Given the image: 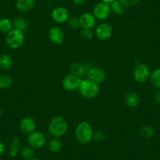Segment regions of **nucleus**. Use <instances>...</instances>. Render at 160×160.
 I'll use <instances>...</instances> for the list:
<instances>
[{
	"instance_id": "nucleus-1",
	"label": "nucleus",
	"mask_w": 160,
	"mask_h": 160,
	"mask_svg": "<svg viewBox=\"0 0 160 160\" xmlns=\"http://www.w3.org/2000/svg\"><path fill=\"white\" fill-rule=\"evenodd\" d=\"M93 133L94 131L91 124L87 121H82L77 124L75 130V136L78 143L87 144L93 141Z\"/></svg>"
},
{
	"instance_id": "nucleus-2",
	"label": "nucleus",
	"mask_w": 160,
	"mask_h": 160,
	"mask_svg": "<svg viewBox=\"0 0 160 160\" xmlns=\"http://www.w3.org/2000/svg\"><path fill=\"white\" fill-rule=\"evenodd\" d=\"M48 130L53 138H61L66 134L68 130V121L61 115L53 117L49 123Z\"/></svg>"
},
{
	"instance_id": "nucleus-3",
	"label": "nucleus",
	"mask_w": 160,
	"mask_h": 160,
	"mask_svg": "<svg viewBox=\"0 0 160 160\" xmlns=\"http://www.w3.org/2000/svg\"><path fill=\"white\" fill-rule=\"evenodd\" d=\"M78 92L86 99H93L100 93V85L92 82L90 79H82L78 88Z\"/></svg>"
},
{
	"instance_id": "nucleus-4",
	"label": "nucleus",
	"mask_w": 160,
	"mask_h": 160,
	"mask_svg": "<svg viewBox=\"0 0 160 160\" xmlns=\"http://www.w3.org/2000/svg\"><path fill=\"white\" fill-rule=\"evenodd\" d=\"M25 40L24 33L18 29H12L6 36V42L10 49L17 50L23 46Z\"/></svg>"
},
{
	"instance_id": "nucleus-5",
	"label": "nucleus",
	"mask_w": 160,
	"mask_h": 160,
	"mask_svg": "<svg viewBox=\"0 0 160 160\" xmlns=\"http://www.w3.org/2000/svg\"><path fill=\"white\" fill-rule=\"evenodd\" d=\"M27 142L30 147L34 149H40L47 144V138L42 132L35 130L28 134Z\"/></svg>"
},
{
	"instance_id": "nucleus-6",
	"label": "nucleus",
	"mask_w": 160,
	"mask_h": 160,
	"mask_svg": "<svg viewBox=\"0 0 160 160\" xmlns=\"http://www.w3.org/2000/svg\"><path fill=\"white\" fill-rule=\"evenodd\" d=\"M151 71L148 66L144 63H140L133 69V79L138 83H144L150 78Z\"/></svg>"
},
{
	"instance_id": "nucleus-7",
	"label": "nucleus",
	"mask_w": 160,
	"mask_h": 160,
	"mask_svg": "<svg viewBox=\"0 0 160 160\" xmlns=\"http://www.w3.org/2000/svg\"><path fill=\"white\" fill-rule=\"evenodd\" d=\"M87 77L92 82L95 83L100 84L103 83L107 78V74L105 71L98 66H91L87 72Z\"/></svg>"
},
{
	"instance_id": "nucleus-8",
	"label": "nucleus",
	"mask_w": 160,
	"mask_h": 160,
	"mask_svg": "<svg viewBox=\"0 0 160 160\" xmlns=\"http://www.w3.org/2000/svg\"><path fill=\"white\" fill-rule=\"evenodd\" d=\"M112 13L110 4L104 2H100L94 6L93 10V14L97 20L104 21L110 16Z\"/></svg>"
},
{
	"instance_id": "nucleus-9",
	"label": "nucleus",
	"mask_w": 160,
	"mask_h": 160,
	"mask_svg": "<svg viewBox=\"0 0 160 160\" xmlns=\"http://www.w3.org/2000/svg\"><path fill=\"white\" fill-rule=\"evenodd\" d=\"M94 35L98 39L108 40L113 35V27L109 23L103 22L97 26L94 31Z\"/></svg>"
},
{
	"instance_id": "nucleus-10",
	"label": "nucleus",
	"mask_w": 160,
	"mask_h": 160,
	"mask_svg": "<svg viewBox=\"0 0 160 160\" xmlns=\"http://www.w3.org/2000/svg\"><path fill=\"white\" fill-rule=\"evenodd\" d=\"M81 82L82 78L70 73L62 79V87L67 91H74L78 90Z\"/></svg>"
},
{
	"instance_id": "nucleus-11",
	"label": "nucleus",
	"mask_w": 160,
	"mask_h": 160,
	"mask_svg": "<svg viewBox=\"0 0 160 160\" xmlns=\"http://www.w3.org/2000/svg\"><path fill=\"white\" fill-rule=\"evenodd\" d=\"M70 18L69 11L64 7H58L53 9L51 12V18L57 24H64L68 21Z\"/></svg>"
},
{
	"instance_id": "nucleus-12",
	"label": "nucleus",
	"mask_w": 160,
	"mask_h": 160,
	"mask_svg": "<svg viewBox=\"0 0 160 160\" xmlns=\"http://www.w3.org/2000/svg\"><path fill=\"white\" fill-rule=\"evenodd\" d=\"M48 38L50 41L56 45H61L64 42V32L59 26H53L48 32Z\"/></svg>"
},
{
	"instance_id": "nucleus-13",
	"label": "nucleus",
	"mask_w": 160,
	"mask_h": 160,
	"mask_svg": "<svg viewBox=\"0 0 160 160\" xmlns=\"http://www.w3.org/2000/svg\"><path fill=\"white\" fill-rule=\"evenodd\" d=\"M91 66L89 64L81 62H75L71 64L70 66V72L72 75H75L77 77L82 78L87 75L89 69Z\"/></svg>"
},
{
	"instance_id": "nucleus-14",
	"label": "nucleus",
	"mask_w": 160,
	"mask_h": 160,
	"mask_svg": "<svg viewBox=\"0 0 160 160\" xmlns=\"http://www.w3.org/2000/svg\"><path fill=\"white\" fill-rule=\"evenodd\" d=\"M37 123L36 121L33 118L31 117H24L20 121L19 128L21 131L24 133H32L36 130Z\"/></svg>"
},
{
	"instance_id": "nucleus-15",
	"label": "nucleus",
	"mask_w": 160,
	"mask_h": 160,
	"mask_svg": "<svg viewBox=\"0 0 160 160\" xmlns=\"http://www.w3.org/2000/svg\"><path fill=\"white\" fill-rule=\"evenodd\" d=\"M80 22V27L82 28H91L96 26L97 19L93 14V13L85 12L82 13L78 18Z\"/></svg>"
},
{
	"instance_id": "nucleus-16",
	"label": "nucleus",
	"mask_w": 160,
	"mask_h": 160,
	"mask_svg": "<svg viewBox=\"0 0 160 160\" xmlns=\"http://www.w3.org/2000/svg\"><path fill=\"white\" fill-rule=\"evenodd\" d=\"M35 5V0H17L16 8L18 11L27 13L31 11Z\"/></svg>"
},
{
	"instance_id": "nucleus-17",
	"label": "nucleus",
	"mask_w": 160,
	"mask_h": 160,
	"mask_svg": "<svg viewBox=\"0 0 160 160\" xmlns=\"http://www.w3.org/2000/svg\"><path fill=\"white\" fill-rule=\"evenodd\" d=\"M124 101H125L126 104H127L129 108H137L139 105L141 99H140V97L138 93H135V92L133 91H130L128 92V93L125 95Z\"/></svg>"
},
{
	"instance_id": "nucleus-18",
	"label": "nucleus",
	"mask_w": 160,
	"mask_h": 160,
	"mask_svg": "<svg viewBox=\"0 0 160 160\" xmlns=\"http://www.w3.org/2000/svg\"><path fill=\"white\" fill-rule=\"evenodd\" d=\"M13 58L10 54L6 53L0 54V68L8 70L13 66Z\"/></svg>"
},
{
	"instance_id": "nucleus-19",
	"label": "nucleus",
	"mask_w": 160,
	"mask_h": 160,
	"mask_svg": "<svg viewBox=\"0 0 160 160\" xmlns=\"http://www.w3.org/2000/svg\"><path fill=\"white\" fill-rule=\"evenodd\" d=\"M12 21H13V26L14 29H18L24 33L28 29V23L22 17L14 18Z\"/></svg>"
},
{
	"instance_id": "nucleus-20",
	"label": "nucleus",
	"mask_w": 160,
	"mask_h": 160,
	"mask_svg": "<svg viewBox=\"0 0 160 160\" xmlns=\"http://www.w3.org/2000/svg\"><path fill=\"white\" fill-rule=\"evenodd\" d=\"M62 141L58 138H53L48 142V149L52 153H58L62 149Z\"/></svg>"
},
{
	"instance_id": "nucleus-21",
	"label": "nucleus",
	"mask_w": 160,
	"mask_h": 160,
	"mask_svg": "<svg viewBox=\"0 0 160 160\" xmlns=\"http://www.w3.org/2000/svg\"><path fill=\"white\" fill-rule=\"evenodd\" d=\"M20 149H21V140L18 137H15L9 148V155L11 158H15L18 155Z\"/></svg>"
},
{
	"instance_id": "nucleus-22",
	"label": "nucleus",
	"mask_w": 160,
	"mask_h": 160,
	"mask_svg": "<svg viewBox=\"0 0 160 160\" xmlns=\"http://www.w3.org/2000/svg\"><path fill=\"white\" fill-rule=\"evenodd\" d=\"M13 29V21L9 18H2L0 19V32L7 34Z\"/></svg>"
},
{
	"instance_id": "nucleus-23",
	"label": "nucleus",
	"mask_w": 160,
	"mask_h": 160,
	"mask_svg": "<svg viewBox=\"0 0 160 160\" xmlns=\"http://www.w3.org/2000/svg\"><path fill=\"white\" fill-rule=\"evenodd\" d=\"M149 80L152 87L160 90V68H157L151 72Z\"/></svg>"
},
{
	"instance_id": "nucleus-24",
	"label": "nucleus",
	"mask_w": 160,
	"mask_h": 160,
	"mask_svg": "<svg viewBox=\"0 0 160 160\" xmlns=\"http://www.w3.org/2000/svg\"><path fill=\"white\" fill-rule=\"evenodd\" d=\"M110 7L112 12H113L115 14L122 15L124 14L126 12V7L122 3V2H120L118 0L114 1L112 3L110 4Z\"/></svg>"
},
{
	"instance_id": "nucleus-25",
	"label": "nucleus",
	"mask_w": 160,
	"mask_h": 160,
	"mask_svg": "<svg viewBox=\"0 0 160 160\" xmlns=\"http://www.w3.org/2000/svg\"><path fill=\"white\" fill-rule=\"evenodd\" d=\"M139 133L141 137H142L144 139H150L155 134V130L150 126L145 125L141 127Z\"/></svg>"
},
{
	"instance_id": "nucleus-26",
	"label": "nucleus",
	"mask_w": 160,
	"mask_h": 160,
	"mask_svg": "<svg viewBox=\"0 0 160 160\" xmlns=\"http://www.w3.org/2000/svg\"><path fill=\"white\" fill-rule=\"evenodd\" d=\"M13 78L9 75H0V90L10 88L13 84Z\"/></svg>"
},
{
	"instance_id": "nucleus-27",
	"label": "nucleus",
	"mask_w": 160,
	"mask_h": 160,
	"mask_svg": "<svg viewBox=\"0 0 160 160\" xmlns=\"http://www.w3.org/2000/svg\"><path fill=\"white\" fill-rule=\"evenodd\" d=\"M21 155L24 160H32L35 156V151H34V148H32L29 145L25 146L21 148Z\"/></svg>"
},
{
	"instance_id": "nucleus-28",
	"label": "nucleus",
	"mask_w": 160,
	"mask_h": 160,
	"mask_svg": "<svg viewBox=\"0 0 160 160\" xmlns=\"http://www.w3.org/2000/svg\"><path fill=\"white\" fill-rule=\"evenodd\" d=\"M80 35L84 39L90 40L93 38V35H94V32L91 28H82L80 31Z\"/></svg>"
},
{
	"instance_id": "nucleus-29",
	"label": "nucleus",
	"mask_w": 160,
	"mask_h": 160,
	"mask_svg": "<svg viewBox=\"0 0 160 160\" xmlns=\"http://www.w3.org/2000/svg\"><path fill=\"white\" fill-rule=\"evenodd\" d=\"M67 23L68 27L70 28L71 29H73V30H75V29H78L80 28L79 19H78V18H76V17L69 18Z\"/></svg>"
},
{
	"instance_id": "nucleus-30",
	"label": "nucleus",
	"mask_w": 160,
	"mask_h": 160,
	"mask_svg": "<svg viewBox=\"0 0 160 160\" xmlns=\"http://www.w3.org/2000/svg\"><path fill=\"white\" fill-rule=\"evenodd\" d=\"M106 138V133L103 130H97L93 133V140H94L96 142L101 143L105 140Z\"/></svg>"
},
{
	"instance_id": "nucleus-31",
	"label": "nucleus",
	"mask_w": 160,
	"mask_h": 160,
	"mask_svg": "<svg viewBox=\"0 0 160 160\" xmlns=\"http://www.w3.org/2000/svg\"><path fill=\"white\" fill-rule=\"evenodd\" d=\"M120 2H122L126 7H134L140 2L141 0H118Z\"/></svg>"
},
{
	"instance_id": "nucleus-32",
	"label": "nucleus",
	"mask_w": 160,
	"mask_h": 160,
	"mask_svg": "<svg viewBox=\"0 0 160 160\" xmlns=\"http://www.w3.org/2000/svg\"><path fill=\"white\" fill-rule=\"evenodd\" d=\"M72 2L76 6L83 5V4L86 2V0H72Z\"/></svg>"
},
{
	"instance_id": "nucleus-33",
	"label": "nucleus",
	"mask_w": 160,
	"mask_h": 160,
	"mask_svg": "<svg viewBox=\"0 0 160 160\" xmlns=\"http://www.w3.org/2000/svg\"><path fill=\"white\" fill-rule=\"evenodd\" d=\"M5 149H6V146L4 144V143L2 141H0V155H2L5 152Z\"/></svg>"
},
{
	"instance_id": "nucleus-34",
	"label": "nucleus",
	"mask_w": 160,
	"mask_h": 160,
	"mask_svg": "<svg viewBox=\"0 0 160 160\" xmlns=\"http://www.w3.org/2000/svg\"><path fill=\"white\" fill-rule=\"evenodd\" d=\"M155 100L156 101L157 104H160V90H158L155 95Z\"/></svg>"
},
{
	"instance_id": "nucleus-35",
	"label": "nucleus",
	"mask_w": 160,
	"mask_h": 160,
	"mask_svg": "<svg viewBox=\"0 0 160 160\" xmlns=\"http://www.w3.org/2000/svg\"><path fill=\"white\" fill-rule=\"evenodd\" d=\"M114 1H115V0H101V2H106V3H108V4L112 3V2H113Z\"/></svg>"
},
{
	"instance_id": "nucleus-36",
	"label": "nucleus",
	"mask_w": 160,
	"mask_h": 160,
	"mask_svg": "<svg viewBox=\"0 0 160 160\" xmlns=\"http://www.w3.org/2000/svg\"><path fill=\"white\" fill-rule=\"evenodd\" d=\"M2 110H1V108H0V118H1V117H2Z\"/></svg>"
},
{
	"instance_id": "nucleus-37",
	"label": "nucleus",
	"mask_w": 160,
	"mask_h": 160,
	"mask_svg": "<svg viewBox=\"0 0 160 160\" xmlns=\"http://www.w3.org/2000/svg\"><path fill=\"white\" fill-rule=\"evenodd\" d=\"M32 160H42V159H41V158H34Z\"/></svg>"
}]
</instances>
